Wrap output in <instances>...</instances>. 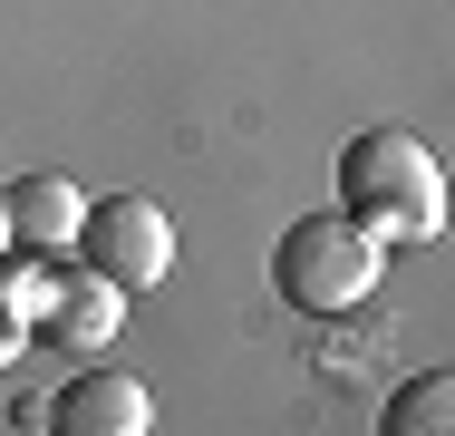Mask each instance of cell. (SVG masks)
Masks as SVG:
<instances>
[{"label": "cell", "instance_id": "6da1fadb", "mask_svg": "<svg viewBox=\"0 0 455 436\" xmlns=\"http://www.w3.org/2000/svg\"><path fill=\"white\" fill-rule=\"evenodd\" d=\"M339 204L359 214L368 233L397 253V243H427L446 223V166L417 126H359L339 146Z\"/></svg>", "mask_w": 455, "mask_h": 436}, {"label": "cell", "instance_id": "7a4b0ae2", "mask_svg": "<svg viewBox=\"0 0 455 436\" xmlns=\"http://www.w3.org/2000/svg\"><path fill=\"white\" fill-rule=\"evenodd\" d=\"M378 271H387V243L368 233L349 204L300 214V223L272 243V291L300 311V320H339V311H359L368 291H378Z\"/></svg>", "mask_w": 455, "mask_h": 436}, {"label": "cell", "instance_id": "3957f363", "mask_svg": "<svg viewBox=\"0 0 455 436\" xmlns=\"http://www.w3.org/2000/svg\"><path fill=\"white\" fill-rule=\"evenodd\" d=\"M68 253L88 262V271H107V281L136 301V291H156V281L175 271V214L146 204V194H97L88 214H78V243H68Z\"/></svg>", "mask_w": 455, "mask_h": 436}, {"label": "cell", "instance_id": "277c9868", "mask_svg": "<svg viewBox=\"0 0 455 436\" xmlns=\"http://www.w3.org/2000/svg\"><path fill=\"white\" fill-rule=\"evenodd\" d=\"M126 330V291L107 281V271H88V262H59L49 271V291L29 301V349H78V359H97V349Z\"/></svg>", "mask_w": 455, "mask_h": 436}, {"label": "cell", "instance_id": "5b68a950", "mask_svg": "<svg viewBox=\"0 0 455 436\" xmlns=\"http://www.w3.org/2000/svg\"><path fill=\"white\" fill-rule=\"evenodd\" d=\"M39 427L49 436H146L156 427V398H146V378H126V368H78V378L39 408Z\"/></svg>", "mask_w": 455, "mask_h": 436}, {"label": "cell", "instance_id": "8992f818", "mask_svg": "<svg viewBox=\"0 0 455 436\" xmlns=\"http://www.w3.org/2000/svg\"><path fill=\"white\" fill-rule=\"evenodd\" d=\"M0 204H10V243L20 253H68L78 214H88V194L68 174H20V184H0Z\"/></svg>", "mask_w": 455, "mask_h": 436}, {"label": "cell", "instance_id": "52a82bcc", "mask_svg": "<svg viewBox=\"0 0 455 436\" xmlns=\"http://www.w3.org/2000/svg\"><path fill=\"white\" fill-rule=\"evenodd\" d=\"M446 417H455V378H446V368H427V378H407V388L387 398L378 427H387V436H446Z\"/></svg>", "mask_w": 455, "mask_h": 436}, {"label": "cell", "instance_id": "ba28073f", "mask_svg": "<svg viewBox=\"0 0 455 436\" xmlns=\"http://www.w3.org/2000/svg\"><path fill=\"white\" fill-rule=\"evenodd\" d=\"M20 349H29V311H20V301H10V281H0V368H10Z\"/></svg>", "mask_w": 455, "mask_h": 436}, {"label": "cell", "instance_id": "9c48e42d", "mask_svg": "<svg viewBox=\"0 0 455 436\" xmlns=\"http://www.w3.org/2000/svg\"><path fill=\"white\" fill-rule=\"evenodd\" d=\"M0 253H10V204H0Z\"/></svg>", "mask_w": 455, "mask_h": 436}]
</instances>
